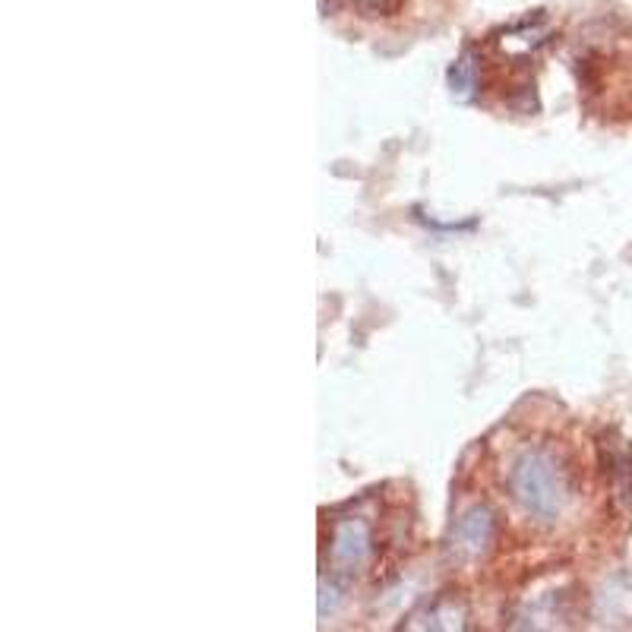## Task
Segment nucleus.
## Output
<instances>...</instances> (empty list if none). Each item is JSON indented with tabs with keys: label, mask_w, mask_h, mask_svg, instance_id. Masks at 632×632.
Wrapping results in <instances>:
<instances>
[{
	"label": "nucleus",
	"mask_w": 632,
	"mask_h": 632,
	"mask_svg": "<svg viewBox=\"0 0 632 632\" xmlns=\"http://www.w3.org/2000/svg\"><path fill=\"white\" fill-rule=\"evenodd\" d=\"M376 557V531L367 516H345L333 521L330 534V569L338 579H354L367 572Z\"/></svg>",
	"instance_id": "nucleus-2"
},
{
	"label": "nucleus",
	"mask_w": 632,
	"mask_h": 632,
	"mask_svg": "<svg viewBox=\"0 0 632 632\" xmlns=\"http://www.w3.org/2000/svg\"><path fill=\"white\" fill-rule=\"evenodd\" d=\"M510 506L538 528H557L576 503V475L563 447L551 440L521 443L503 468Z\"/></svg>",
	"instance_id": "nucleus-1"
},
{
	"label": "nucleus",
	"mask_w": 632,
	"mask_h": 632,
	"mask_svg": "<svg viewBox=\"0 0 632 632\" xmlns=\"http://www.w3.org/2000/svg\"><path fill=\"white\" fill-rule=\"evenodd\" d=\"M449 82H452V92H455L459 99H468V95H472V89H475V64H472L468 54L452 67Z\"/></svg>",
	"instance_id": "nucleus-4"
},
{
	"label": "nucleus",
	"mask_w": 632,
	"mask_h": 632,
	"mask_svg": "<svg viewBox=\"0 0 632 632\" xmlns=\"http://www.w3.org/2000/svg\"><path fill=\"white\" fill-rule=\"evenodd\" d=\"M358 7H364L371 16H376V13H389V10H396V7H399V0H358Z\"/></svg>",
	"instance_id": "nucleus-5"
},
{
	"label": "nucleus",
	"mask_w": 632,
	"mask_h": 632,
	"mask_svg": "<svg viewBox=\"0 0 632 632\" xmlns=\"http://www.w3.org/2000/svg\"><path fill=\"white\" fill-rule=\"evenodd\" d=\"M490 538H493V516L487 510H472L465 519L459 521V534H455L459 551L481 554L483 547L490 544Z\"/></svg>",
	"instance_id": "nucleus-3"
}]
</instances>
